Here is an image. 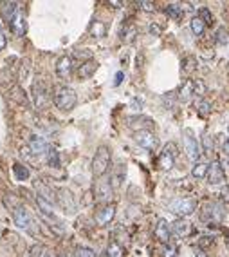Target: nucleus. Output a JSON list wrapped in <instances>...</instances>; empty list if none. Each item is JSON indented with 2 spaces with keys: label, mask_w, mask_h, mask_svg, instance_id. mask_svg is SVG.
<instances>
[{
  "label": "nucleus",
  "mask_w": 229,
  "mask_h": 257,
  "mask_svg": "<svg viewBox=\"0 0 229 257\" xmlns=\"http://www.w3.org/2000/svg\"><path fill=\"white\" fill-rule=\"evenodd\" d=\"M110 160H112V156H110V148L107 145H99V147L96 148V154L92 158V174H94L96 178H103L107 170L110 168Z\"/></svg>",
  "instance_id": "1"
},
{
  "label": "nucleus",
  "mask_w": 229,
  "mask_h": 257,
  "mask_svg": "<svg viewBox=\"0 0 229 257\" xmlns=\"http://www.w3.org/2000/svg\"><path fill=\"white\" fill-rule=\"evenodd\" d=\"M168 210L179 219H184L197 210V201L193 198H173L172 201H168Z\"/></svg>",
  "instance_id": "2"
},
{
  "label": "nucleus",
  "mask_w": 229,
  "mask_h": 257,
  "mask_svg": "<svg viewBox=\"0 0 229 257\" xmlns=\"http://www.w3.org/2000/svg\"><path fill=\"white\" fill-rule=\"evenodd\" d=\"M224 219H226V208H224L222 203L211 201V203H206L202 206L200 221L208 223V225H220Z\"/></svg>",
  "instance_id": "3"
},
{
  "label": "nucleus",
  "mask_w": 229,
  "mask_h": 257,
  "mask_svg": "<svg viewBox=\"0 0 229 257\" xmlns=\"http://www.w3.org/2000/svg\"><path fill=\"white\" fill-rule=\"evenodd\" d=\"M52 102L56 105L60 110H72L74 105L78 102V96H76V91L70 89V87H58L54 91V96H52Z\"/></svg>",
  "instance_id": "4"
},
{
  "label": "nucleus",
  "mask_w": 229,
  "mask_h": 257,
  "mask_svg": "<svg viewBox=\"0 0 229 257\" xmlns=\"http://www.w3.org/2000/svg\"><path fill=\"white\" fill-rule=\"evenodd\" d=\"M175 160H177V145H175L173 142L166 143L159 154L157 167H159L161 170L168 172V170H172V168L175 167Z\"/></svg>",
  "instance_id": "5"
},
{
  "label": "nucleus",
  "mask_w": 229,
  "mask_h": 257,
  "mask_svg": "<svg viewBox=\"0 0 229 257\" xmlns=\"http://www.w3.org/2000/svg\"><path fill=\"white\" fill-rule=\"evenodd\" d=\"M56 203L60 205V208L64 210L65 214H69V216H72V214H76L78 210V203H76V198L72 196V192H70L69 188H56Z\"/></svg>",
  "instance_id": "6"
},
{
  "label": "nucleus",
  "mask_w": 229,
  "mask_h": 257,
  "mask_svg": "<svg viewBox=\"0 0 229 257\" xmlns=\"http://www.w3.org/2000/svg\"><path fill=\"white\" fill-rule=\"evenodd\" d=\"M94 196L98 203H103V205H110V201L114 198V186L110 183V180H99L94 186Z\"/></svg>",
  "instance_id": "7"
},
{
  "label": "nucleus",
  "mask_w": 229,
  "mask_h": 257,
  "mask_svg": "<svg viewBox=\"0 0 229 257\" xmlns=\"http://www.w3.org/2000/svg\"><path fill=\"white\" fill-rule=\"evenodd\" d=\"M182 142H184V150H186V154H188V158H190L193 163H198V161H200V156H202L204 152L200 150L198 142L195 140V136H193L191 130L186 128L184 134H182Z\"/></svg>",
  "instance_id": "8"
},
{
  "label": "nucleus",
  "mask_w": 229,
  "mask_h": 257,
  "mask_svg": "<svg viewBox=\"0 0 229 257\" xmlns=\"http://www.w3.org/2000/svg\"><path fill=\"white\" fill-rule=\"evenodd\" d=\"M134 142L137 143L139 147L145 148V150H155L157 145H159L155 134L150 132V130H147V128H139V130H135L134 132Z\"/></svg>",
  "instance_id": "9"
},
{
  "label": "nucleus",
  "mask_w": 229,
  "mask_h": 257,
  "mask_svg": "<svg viewBox=\"0 0 229 257\" xmlns=\"http://www.w3.org/2000/svg\"><path fill=\"white\" fill-rule=\"evenodd\" d=\"M13 221L18 228L34 234V228H33V225H34V223H33V218L29 216V212H27L24 206H16V208L13 210Z\"/></svg>",
  "instance_id": "10"
},
{
  "label": "nucleus",
  "mask_w": 229,
  "mask_h": 257,
  "mask_svg": "<svg viewBox=\"0 0 229 257\" xmlns=\"http://www.w3.org/2000/svg\"><path fill=\"white\" fill-rule=\"evenodd\" d=\"M33 98H34L36 109H44L47 102H49V89H47V85H45L42 78H40L38 82H34V85H33Z\"/></svg>",
  "instance_id": "11"
},
{
  "label": "nucleus",
  "mask_w": 229,
  "mask_h": 257,
  "mask_svg": "<svg viewBox=\"0 0 229 257\" xmlns=\"http://www.w3.org/2000/svg\"><path fill=\"white\" fill-rule=\"evenodd\" d=\"M208 183L210 185H224L226 181V172H224L222 163L218 160H213L210 163V172H208Z\"/></svg>",
  "instance_id": "12"
},
{
  "label": "nucleus",
  "mask_w": 229,
  "mask_h": 257,
  "mask_svg": "<svg viewBox=\"0 0 229 257\" xmlns=\"http://www.w3.org/2000/svg\"><path fill=\"white\" fill-rule=\"evenodd\" d=\"M115 218V205H101L94 214V221L99 226H107L108 223H112V219Z\"/></svg>",
  "instance_id": "13"
},
{
  "label": "nucleus",
  "mask_w": 229,
  "mask_h": 257,
  "mask_svg": "<svg viewBox=\"0 0 229 257\" xmlns=\"http://www.w3.org/2000/svg\"><path fill=\"white\" fill-rule=\"evenodd\" d=\"M27 147L31 150V154L36 158V156H47L51 145L45 142V138H42V136H38V134H33L31 138H29V145H27Z\"/></svg>",
  "instance_id": "14"
},
{
  "label": "nucleus",
  "mask_w": 229,
  "mask_h": 257,
  "mask_svg": "<svg viewBox=\"0 0 229 257\" xmlns=\"http://www.w3.org/2000/svg\"><path fill=\"white\" fill-rule=\"evenodd\" d=\"M170 226H172V234L177 238H188L190 234H193V225L186 219H175Z\"/></svg>",
  "instance_id": "15"
},
{
  "label": "nucleus",
  "mask_w": 229,
  "mask_h": 257,
  "mask_svg": "<svg viewBox=\"0 0 229 257\" xmlns=\"http://www.w3.org/2000/svg\"><path fill=\"white\" fill-rule=\"evenodd\" d=\"M172 226L168 225V221L164 219H159L157 221V225H155V238L159 239L163 244H168L170 243V239H172Z\"/></svg>",
  "instance_id": "16"
},
{
  "label": "nucleus",
  "mask_w": 229,
  "mask_h": 257,
  "mask_svg": "<svg viewBox=\"0 0 229 257\" xmlns=\"http://www.w3.org/2000/svg\"><path fill=\"white\" fill-rule=\"evenodd\" d=\"M195 96V80H186L184 84L180 85V89L177 92V98L182 103H188Z\"/></svg>",
  "instance_id": "17"
},
{
  "label": "nucleus",
  "mask_w": 229,
  "mask_h": 257,
  "mask_svg": "<svg viewBox=\"0 0 229 257\" xmlns=\"http://www.w3.org/2000/svg\"><path fill=\"white\" fill-rule=\"evenodd\" d=\"M0 15L6 20L7 24H11V20L18 15V4L16 2H0Z\"/></svg>",
  "instance_id": "18"
},
{
  "label": "nucleus",
  "mask_w": 229,
  "mask_h": 257,
  "mask_svg": "<svg viewBox=\"0 0 229 257\" xmlns=\"http://www.w3.org/2000/svg\"><path fill=\"white\" fill-rule=\"evenodd\" d=\"M70 73H72V58L62 56L56 64V74L60 78H69Z\"/></svg>",
  "instance_id": "19"
},
{
  "label": "nucleus",
  "mask_w": 229,
  "mask_h": 257,
  "mask_svg": "<svg viewBox=\"0 0 229 257\" xmlns=\"http://www.w3.org/2000/svg\"><path fill=\"white\" fill-rule=\"evenodd\" d=\"M96 71H98V62L87 60V62H83V64L78 67V78H80V80H87V78L92 76Z\"/></svg>",
  "instance_id": "20"
},
{
  "label": "nucleus",
  "mask_w": 229,
  "mask_h": 257,
  "mask_svg": "<svg viewBox=\"0 0 229 257\" xmlns=\"http://www.w3.org/2000/svg\"><path fill=\"white\" fill-rule=\"evenodd\" d=\"M9 26H11V31H13L16 37H24V35L27 33V20L24 15H20V13L16 15V17L11 20Z\"/></svg>",
  "instance_id": "21"
},
{
  "label": "nucleus",
  "mask_w": 229,
  "mask_h": 257,
  "mask_svg": "<svg viewBox=\"0 0 229 257\" xmlns=\"http://www.w3.org/2000/svg\"><path fill=\"white\" fill-rule=\"evenodd\" d=\"M9 98H11L13 102L18 103V105H24V107L29 105V100H27V96H26V91H24V87H20V85H13V87H11Z\"/></svg>",
  "instance_id": "22"
},
{
  "label": "nucleus",
  "mask_w": 229,
  "mask_h": 257,
  "mask_svg": "<svg viewBox=\"0 0 229 257\" xmlns=\"http://www.w3.org/2000/svg\"><path fill=\"white\" fill-rule=\"evenodd\" d=\"M36 205H38V208H40V212L44 214L45 218H49V219H52L54 221V210H52V203H49L47 200H44L42 196H38L36 194Z\"/></svg>",
  "instance_id": "23"
},
{
  "label": "nucleus",
  "mask_w": 229,
  "mask_h": 257,
  "mask_svg": "<svg viewBox=\"0 0 229 257\" xmlns=\"http://www.w3.org/2000/svg\"><path fill=\"white\" fill-rule=\"evenodd\" d=\"M166 15L172 20H175V22H180L182 17H184V7L180 4H168L166 6Z\"/></svg>",
  "instance_id": "24"
},
{
  "label": "nucleus",
  "mask_w": 229,
  "mask_h": 257,
  "mask_svg": "<svg viewBox=\"0 0 229 257\" xmlns=\"http://www.w3.org/2000/svg\"><path fill=\"white\" fill-rule=\"evenodd\" d=\"M208 172H210V163H206V161H198V163H195V167L191 168V176L197 180L208 178Z\"/></svg>",
  "instance_id": "25"
},
{
  "label": "nucleus",
  "mask_w": 229,
  "mask_h": 257,
  "mask_svg": "<svg viewBox=\"0 0 229 257\" xmlns=\"http://www.w3.org/2000/svg\"><path fill=\"white\" fill-rule=\"evenodd\" d=\"M125 174H127V168H125V165H117L115 172L112 174V178H110V183H112V186H114V188H119V186H121V183L125 181Z\"/></svg>",
  "instance_id": "26"
},
{
  "label": "nucleus",
  "mask_w": 229,
  "mask_h": 257,
  "mask_svg": "<svg viewBox=\"0 0 229 257\" xmlns=\"http://www.w3.org/2000/svg\"><path fill=\"white\" fill-rule=\"evenodd\" d=\"M89 33H90V37H94V38H101V37H105V33H107V27H105L103 22L94 20L89 27Z\"/></svg>",
  "instance_id": "27"
},
{
  "label": "nucleus",
  "mask_w": 229,
  "mask_h": 257,
  "mask_svg": "<svg viewBox=\"0 0 229 257\" xmlns=\"http://www.w3.org/2000/svg\"><path fill=\"white\" fill-rule=\"evenodd\" d=\"M135 37H137V29H135V26H125V29L121 31V40L125 42V44H132L135 40Z\"/></svg>",
  "instance_id": "28"
},
{
  "label": "nucleus",
  "mask_w": 229,
  "mask_h": 257,
  "mask_svg": "<svg viewBox=\"0 0 229 257\" xmlns=\"http://www.w3.org/2000/svg\"><path fill=\"white\" fill-rule=\"evenodd\" d=\"M13 174L18 181H26L29 178V170H27L26 165H20V163H15L13 165Z\"/></svg>",
  "instance_id": "29"
},
{
  "label": "nucleus",
  "mask_w": 229,
  "mask_h": 257,
  "mask_svg": "<svg viewBox=\"0 0 229 257\" xmlns=\"http://www.w3.org/2000/svg\"><path fill=\"white\" fill-rule=\"evenodd\" d=\"M215 42L218 45H226L229 42V31L224 26H220L215 31Z\"/></svg>",
  "instance_id": "30"
},
{
  "label": "nucleus",
  "mask_w": 229,
  "mask_h": 257,
  "mask_svg": "<svg viewBox=\"0 0 229 257\" xmlns=\"http://www.w3.org/2000/svg\"><path fill=\"white\" fill-rule=\"evenodd\" d=\"M190 27H191V31H193V35H195V37H200V35H204L206 24H204V22L198 18V17H195V18H191Z\"/></svg>",
  "instance_id": "31"
},
{
  "label": "nucleus",
  "mask_w": 229,
  "mask_h": 257,
  "mask_svg": "<svg viewBox=\"0 0 229 257\" xmlns=\"http://www.w3.org/2000/svg\"><path fill=\"white\" fill-rule=\"evenodd\" d=\"M107 256L108 257H123V246L117 241H112L107 248Z\"/></svg>",
  "instance_id": "32"
},
{
  "label": "nucleus",
  "mask_w": 229,
  "mask_h": 257,
  "mask_svg": "<svg viewBox=\"0 0 229 257\" xmlns=\"http://www.w3.org/2000/svg\"><path fill=\"white\" fill-rule=\"evenodd\" d=\"M47 163H49V167H54L58 168L60 167V154H58L56 148H49V152H47Z\"/></svg>",
  "instance_id": "33"
},
{
  "label": "nucleus",
  "mask_w": 229,
  "mask_h": 257,
  "mask_svg": "<svg viewBox=\"0 0 229 257\" xmlns=\"http://www.w3.org/2000/svg\"><path fill=\"white\" fill-rule=\"evenodd\" d=\"M202 150H204V154H208L211 156L213 154V138H211L210 134H204L202 136Z\"/></svg>",
  "instance_id": "34"
},
{
  "label": "nucleus",
  "mask_w": 229,
  "mask_h": 257,
  "mask_svg": "<svg viewBox=\"0 0 229 257\" xmlns=\"http://www.w3.org/2000/svg\"><path fill=\"white\" fill-rule=\"evenodd\" d=\"M197 109H198V114L206 118V116H210V114H211V103L208 102V100H198Z\"/></svg>",
  "instance_id": "35"
},
{
  "label": "nucleus",
  "mask_w": 229,
  "mask_h": 257,
  "mask_svg": "<svg viewBox=\"0 0 229 257\" xmlns=\"http://www.w3.org/2000/svg\"><path fill=\"white\" fill-rule=\"evenodd\" d=\"M198 13H200V17H198V18L202 20L206 26L213 24V15H211V11L208 9V7H200V11H198Z\"/></svg>",
  "instance_id": "36"
},
{
  "label": "nucleus",
  "mask_w": 229,
  "mask_h": 257,
  "mask_svg": "<svg viewBox=\"0 0 229 257\" xmlns=\"http://www.w3.org/2000/svg\"><path fill=\"white\" fill-rule=\"evenodd\" d=\"M76 257H96V252L92 250V248H89V246H80V248H76V254H74Z\"/></svg>",
  "instance_id": "37"
},
{
  "label": "nucleus",
  "mask_w": 229,
  "mask_h": 257,
  "mask_svg": "<svg viewBox=\"0 0 229 257\" xmlns=\"http://www.w3.org/2000/svg\"><path fill=\"white\" fill-rule=\"evenodd\" d=\"M163 257H177V246L172 243L164 244V248H163Z\"/></svg>",
  "instance_id": "38"
},
{
  "label": "nucleus",
  "mask_w": 229,
  "mask_h": 257,
  "mask_svg": "<svg viewBox=\"0 0 229 257\" xmlns=\"http://www.w3.org/2000/svg\"><path fill=\"white\" fill-rule=\"evenodd\" d=\"M175 100H177V94H175V92H168V94H164V98H163V103H164L166 109H172L173 105H175Z\"/></svg>",
  "instance_id": "39"
},
{
  "label": "nucleus",
  "mask_w": 229,
  "mask_h": 257,
  "mask_svg": "<svg viewBox=\"0 0 229 257\" xmlns=\"http://www.w3.org/2000/svg\"><path fill=\"white\" fill-rule=\"evenodd\" d=\"M193 69H195V58L193 56L184 58V60H182V71L188 74V73H191Z\"/></svg>",
  "instance_id": "40"
},
{
  "label": "nucleus",
  "mask_w": 229,
  "mask_h": 257,
  "mask_svg": "<svg viewBox=\"0 0 229 257\" xmlns=\"http://www.w3.org/2000/svg\"><path fill=\"white\" fill-rule=\"evenodd\" d=\"M45 248L42 244H34L31 250H29V257H45Z\"/></svg>",
  "instance_id": "41"
},
{
  "label": "nucleus",
  "mask_w": 229,
  "mask_h": 257,
  "mask_svg": "<svg viewBox=\"0 0 229 257\" xmlns=\"http://www.w3.org/2000/svg\"><path fill=\"white\" fill-rule=\"evenodd\" d=\"M27 78H29V60H24V62H22V67H20V78L18 80L24 82V80H27Z\"/></svg>",
  "instance_id": "42"
},
{
  "label": "nucleus",
  "mask_w": 229,
  "mask_h": 257,
  "mask_svg": "<svg viewBox=\"0 0 229 257\" xmlns=\"http://www.w3.org/2000/svg\"><path fill=\"white\" fill-rule=\"evenodd\" d=\"M137 6L143 9V11H148V13H153L155 11V4L153 2H147V0H141V2H137Z\"/></svg>",
  "instance_id": "43"
},
{
  "label": "nucleus",
  "mask_w": 229,
  "mask_h": 257,
  "mask_svg": "<svg viewBox=\"0 0 229 257\" xmlns=\"http://www.w3.org/2000/svg\"><path fill=\"white\" fill-rule=\"evenodd\" d=\"M220 200L224 203H229V185L222 186V190H220Z\"/></svg>",
  "instance_id": "44"
},
{
  "label": "nucleus",
  "mask_w": 229,
  "mask_h": 257,
  "mask_svg": "<svg viewBox=\"0 0 229 257\" xmlns=\"http://www.w3.org/2000/svg\"><path fill=\"white\" fill-rule=\"evenodd\" d=\"M198 243H200V246H211V244H213V239H211L210 236H206V238H200Z\"/></svg>",
  "instance_id": "45"
},
{
  "label": "nucleus",
  "mask_w": 229,
  "mask_h": 257,
  "mask_svg": "<svg viewBox=\"0 0 229 257\" xmlns=\"http://www.w3.org/2000/svg\"><path fill=\"white\" fill-rule=\"evenodd\" d=\"M6 47V35H4V31H2V26H0V51Z\"/></svg>",
  "instance_id": "46"
},
{
  "label": "nucleus",
  "mask_w": 229,
  "mask_h": 257,
  "mask_svg": "<svg viewBox=\"0 0 229 257\" xmlns=\"http://www.w3.org/2000/svg\"><path fill=\"white\" fill-rule=\"evenodd\" d=\"M150 33H152L153 37H157V35H161V27L155 26V24H150Z\"/></svg>",
  "instance_id": "47"
},
{
  "label": "nucleus",
  "mask_w": 229,
  "mask_h": 257,
  "mask_svg": "<svg viewBox=\"0 0 229 257\" xmlns=\"http://www.w3.org/2000/svg\"><path fill=\"white\" fill-rule=\"evenodd\" d=\"M123 78H125V74H123L121 71L119 73H115V80H114V85H119L123 82Z\"/></svg>",
  "instance_id": "48"
},
{
  "label": "nucleus",
  "mask_w": 229,
  "mask_h": 257,
  "mask_svg": "<svg viewBox=\"0 0 229 257\" xmlns=\"http://www.w3.org/2000/svg\"><path fill=\"white\" fill-rule=\"evenodd\" d=\"M222 150H224V152H226V156H228V158H229V138H228V140H226V142H224Z\"/></svg>",
  "instance_id": "49"
},
{
  "label": "nucleus",
  "mask_w": 229,
  "mask_h": 257,
  "mask_svg": "<svg viewBox=\"0 0 229 257\" xmlns=\"http://www.w3.org/2000/svg\"><path fill=\"white\" fill-rule=\"evenodd\" d=\"M108 6H114V7H121V2H115V0H110V2H107Z\"/></svg>",
  "instance_id": "50"
},
{
  "label": "nucleus",
  "mask_w": 229,
  "mask_h": 257,
  "mask_svg": "<svg viewBox=\"0 0 229 257\" xmlns=\"http://www.w3.org/2000/svg\"><path fill=\"white\" fill-rule=\"evenodd\" d=\"M195 256H197V257H208L204 250H197V252H195Z\"/></svg>",
  "instance_id": "51"
},
{
  "label": "nucleus",
  "mask_w": 229,
  "mask_h": 257,
  "mask_svg": "<svg viewBox=\"0 0 229 257\" xmlns=\"http://www.w3.org/2000/svg\"><path fill=\"white\" fill-rule=\"evenodd\" d=\"M99 257H108V256H107V254H101V256H99Z\"/></svg>",
  "instance_id": "52"
},
{
  "label": "nucleus",
  "mask_w": 229,
  "mask_h": 257,
  "mask_svg": "<svg viewBox=\"0 0 229 257\" xmlns=\"http://www.w3.org/2000/svg\"><path fill=\"white\" fill-rule=\"evenodd\" d=\"M45 257H52V256H49V254H45Z\"/></svg>",
  "instance_id": "53"
},
{
  "label": "nucleus",
  "mask_w": 229,
  "mask_h": 257,
  "mask_svg": "<svg viewBox=\"0 0 229 257\" xmlns=\"http://www.w3.org/2000/svg\"><path fill=\"white\" fill-rule=\"evenodd\" d=\"M228 130H229V125H228Z\"/></svg>",
  "instance_id": "54"
}]
</instances>
